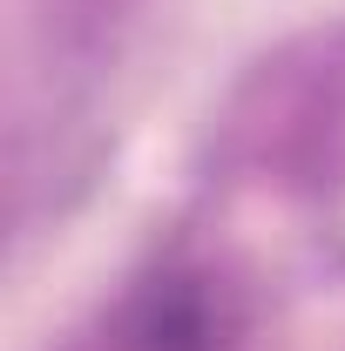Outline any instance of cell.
Listing matches in <instances>:
<instances>
[{
  "mask_svg": "<svg viewBox=\"0 0 345 351\" xmlns=\"http://www.w3.org/2000/svg\"><path fill=\"white\" fill-rule=\"evenodd\" d=\"M129 351H216V311L203 284H156L129 317Z\"/></svg>",
  "mask_w": 345,
  "mask_h": 351,
  "instance_id": "obj_1",
  "label": "cell"
}]
</instances>
